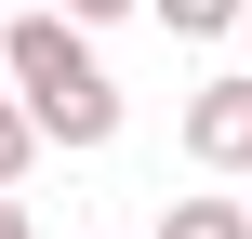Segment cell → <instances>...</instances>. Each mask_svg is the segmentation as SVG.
Returning <instances> with one entry per match:
<instances>
[{
    "mask_svg": "<svg viewBox=\"0 0 252 239\" xmlns=\"http://www.w3.org/2000/svg\"><path fill=\"white\" fill-rule=\"evenodd\" d=\"M0 93L27 106V133L40 146H66V160H93V146H120V80L93 67V40L66 27V13H0Z\"/></svg>",
    "mask_w": 252,
    "mask_h": 239,
    "instance_id": "1",
    "label": "cell"
},
{
    "mask_svg": "<svg viewBox=\"0 0 252 239\" xmlns=\"http://www.w3.org/2000/svg\"><path fill=\"white\" fill-rule=\"evenodd\" d=\"M40 13H66V27L93 40V27H106V13H133V0H40Z\"/></svg>",
    "mask_w": 252,
    "mask_h": 239,
    "instance_id": "6",
    "label": "cell"
},
{
    "mask_svg": "<svg viewBox=\"0 0 252 239\" xmlns=\"http://www.w3.org/2000/svg\"><path fill=\"white\" fill-rule=\"evenodd\" d=\"M27 160H40V133H27V106H13V93H0V200H13V186H27Z\"/></svg>",
    "mask_w": 252,
    "mask_h": 239,
    "instance_id": "5",
    "label": "cell"
},
{
    "mask_svg": "<svg viewBox=\"0 0 252 239\" xmlns=\"http://www.w3.org/2000/svg\"><path fill=\"white\" fill-rule=\"evenodd\" d=\"M239 213H252V200H239Z\"/></svg>",
    "mask_w": 252,
    "mask_h": 239,
    "instance_id": "9",
    "label": "cell"
},
{
    "mask_svg": "<svg viewBox=\"0 0 252 239\" xmlns=\"http://www.w3.org/2000/svg\"><path fill=\"white\" fill-rule=\"evenodd\" d=\"M159 239H252V213H239V200H173Z\"/></svg>",
    "mask_w": 252,
    "mask_h": 239,
    "instance_id": "4",
    "label": "cell"
},
{
    "mask_svg": "<svg viewBox=\"0 0 252 239\" xmlns=\"http://www.w3.org/2000/svg\"><path fill=\"white\" fill-rule=\"evenodd\" d=\"M186 160L252 186V67H226V80H199V93H186Z\"/></svg>",
    "mask_w": 252,
    "mask_h": 239,
    "instance_id": "2",
    "label": "cell"
},
{
    "mask_svg": "<svg viewBox=\"0 0 252 239\" xmlns=\"http://www.w3.org/2000/svg\"><path fill=\"white\" fill-rule=\"evenodd\" d=\"M133 13H159L173 40H239V0H133Z\"/></svg>",
    "mask_w": 252,
    "mask_h": 239,
    "instance_id": "3",
    "label": "cell"
},
{
    "mask_svg": "<svg viewBox=\"0 0 252 239\" xmlns=\"http://www.w3.org/2000/svg\"><path fill=\"white\" fill-rule=\"evenodd\" d=\"M0 239H40V226H27V200H0Z\"/></svg>",
    "mask_w": 252,
    "mask_h": 239,
    "instance_id": "7",
    "label": "cell"
},
{
    "mask_svg": "<svg viewBox=\"0 0 252 239\" xmlns=\"http://www.w3.org/2000/svg\"><path fill=\"white\" fill-rule=\"evenodd\" d=\"M239 40H252V0H239Z\"/></svg>",
    "mask_w": 252,
    "mask_h": 239,
    "instance_id": "8",
    "label": "cell"
}]
</instances>
